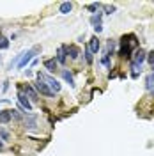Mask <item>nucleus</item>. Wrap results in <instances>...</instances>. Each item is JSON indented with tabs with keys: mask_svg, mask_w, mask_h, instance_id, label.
<instances>
[{
	"mask_svg": "<svg viewBox=\"0 0 154 156\" xmlns=\"http://www.w3.org/2000/svg\"><path fill=\"white\" fill-rule=\"evenodd\" d=\"M136 44H138V41H136V37L133 34L124 36L121 39V55L126 58H131V50L136 48Z\"/></svg>",
	"mask_w": 154,
	"mask_h": 156,
	"instance_id": "nucleus-1",
	"label": "nucleus"
},
{
	"mask_svg": "<svg viewBox=\"0 0 154 156\" xmlns=\"http://www.w3.org/2000/svg\"><path fill=\"white\" fill-rule=\"evenodd\" d=\"M34 85H36V89H37L43 96H48V98L55 96V92H53V90L48 87V83L44 82V78H43V73H41V71L36 75V83H34Z\"/></svg>",
	"mask_w": 154,
	"mask_h": 156,
	"instance_id": "nucleus-2",
	"label": "nucleus"
},
{
	"mask_svg": "<svg viewBox=\"0 0 154 156\" xmlns=\"http://www.w3.org/2000/svg\"><path fill=\"white\" fill-rule=\"evenodd\" d=\"M23 114H25V117H23L25 128L30 129V131H36L37 129V115L36 114H29V112H23Z\"/></svg>",
	"mask_w": 154,
	"mask_h": 156,
	"instance_id": "nucleus-3",
	"label": "nucleus"
},
{
	"mask_svg": "<svg viewBox=\"0 0 154 156\" xmlns=\"http://www.w3.org/2000/svg\"><path fill=\"white\" fill-rule=\"evenodd\" d=\"M43 78H44V82L48 83V87L53 90V92H58L60 90V83H58V80H55L53 76H50V75H44L43 73Z\"/></svg>",
	"mask_w": 154,
	"mask_h": 156,
	"instance_id": "nucleus-4",
	"label": "nucleus"
},
{
	"mask_svg": "<svg viewBox=\"0 0 154 156\" xmlns=\"http://www.w3.org/2000/svg\"><path fill=\"white\" fill-rule=\"evenodd\" d=\"M18 101H19V105L23 107L25 112H32V103H30V99L23 92H18Z\"/></svg>",
	"mask_w": 154,
	"mask_h": 156,
	"instance_id": "nucleus-5",
	"label": "nucleus"
},
{
	"mask_svg": "<svg viewBox=\"0 0 154 156\" xmlns=\"http://www.w3.org/2000/svg\"><path fill=\"white\" fill-rule=\"evenodd\" d=\"M66 60H68V46H58V50H57V62L66 64Z\"/></svg>",
	"mask_w": 154,
	"mask_h": 156,
	"instance_id": "nucleus-6",
	"label": "nucleus"
},
{
	"mask_svg": "<svg viewBox=\"0 0 154 156\" xmlns=\"http://www.w3.org/2000/svg\"><path fill=\"white\" fill-rule=\"evenodd\" d=\"M99 48H101V44H99V39L94 36V37H90V41H89V50L92 51V53H97L99 51Z\"/></svg>",
	"mask_w": 154,
	"mask_h": 156,
	"instance_id": "nucleus-7",
	"label": "nucleus"
},
{
	"mask_svg": "<svg viewBox=\"0 0 154 156\" xmlns=\"http://www.w3.org/2000/svg\"><path fill=\"white\" fill-rule=\"evenodd\" d=\"M23 90H25V94H27L30 99H34V101L37 99V92H36V89L32 87V85H29V83H27V85L23 87Z\"/></svg>",
	"mask_w": 154,
	"mask_h": 156,
	"instance_id": "nucleus-8",
	"label": "nucleus"
},
{
	"mask_svg": "<svg viewBox=\"0 0 154 156\" xmlns=\"http://www.w3.org/2000/svg\"><path fill=\"white\" fill-rule=\"evenodd\" d=\"M58 66V62H57V58L53 57V58H48V60H44V68L48 69V71H55Z\"/></svg>",
	"mask_w": 154,
	"mask_h": 156,
	"instance_id": "nucleus-9",
	"label": "nucleus"
},
{
	"mask_svg": "<svg viewBox=\"0 0 154 156\" xmlns=\"http://www.w3.org/2000/svg\"><path fill=\"white\" fill-rule=\"evenodd\" d=\"M12 115H11V110H2L0 112V124H5V122H9Z\"/></svg>",
	"mask_w": 154,
	"mask_h": 156,
	"instance_id": "nucleus-10",
	"label": "nucleus"
},
{
	"mask_svg": "<svg viewBox=\"0 0 154 156\" xmlns=\"http://www.w3.org/2000/svg\"><path fill=\"white\" fill-rule=\"evenodd\" d=\"M145 89H147V90H152L154 89V71L149 73L147 78H145Z\"/></svg>",
	"mask_w": 154,
	"mask_h": 156,
	"instance_id": "nucleus-11",
	"label": "nucleus"
},
{
	"mask_svg": "<svg viewBox=\"0 0 154 156\" xmlns=\"http://www.w3.org/2000/svg\"><path fill=\"white\" fill-rule=\"evenodd\" d=\"M71 9H73V4H71V2H62L60 7H58V11H60L62 14H69Z\"/></svg>",
	"mask_w": 154,
	"mask_h": 156,
	"instance_id": "nucleus-12",
	"label": "nucleus"
},
{
	"mask_svg": "<svg viewBox=\"0 0 154 156\" xmlns=\"http://www.w3.org/2000/svg\"><path fill=\"white\" fill-rule=\"evenodd\" d=\"M62 78H64V80L68 82V83L71 85V87H75V78H73V75L69 73L68 69H64V71H62Z\"/></svg>",
	"mask_w": 154,
	"mask_h": 156,
	"instance_id": "nucleus-13",
	"label": "nucleus"
},
{
	"mask_svg": "<svg viewBox=\"0 0 154 156\" xmlns=\"http://www.w3.org/2000/svg\"><path fill=\"white\" fill-rule=\"evenodd\" d=\"M68 55L71 58H78V55H80V50H78V46H75V44L68 46Z\"/></svg>",
	"mask_w": 154,
	"mask_h": 156,
	"instance_id": "nucleus-14",
	"label": "nucleus"
},
{
	"mask_svg": "<svg viewBox=\"0 0 154 156\" xmlns=\"http://www.w3.org/2000/svg\"><path fill=\"white\" fill-rule=\"evenodd\" d=\"M114 51H115V41H112V39H110V41H108V44H106V55H108V57H110V55H114Z\"/></svg>",
	"mask_w": 154,
	"mask_h": 156,
	"instance_id": "nucleus-15",
	"label": "nucleus"
},
{
	"mask_svg": "<svg viewBox=\"0 0 154 156\" xmlns=\"http://www.w3.org/2000/svg\"><path fill=\"white\" fill-rule=\"evenodd\" d=\"M101 18H103V14L101 12H97V14H92V18H90V23L97 27V25H101Z\"/></svg>",
	"mask_w": 154,
	"mask_h": 156,
	"instance_id": "nucleus-16",
	"label": "nucleus"
},
{
	"mask_svg": "<svg viewBox=\"0 0 154 156\" xmlns=\"http://www.w3.org/2000/svg\"><path fill=\"white\" fill-rule=\"evenodd\" d=\"M85 60H87V64H92V60H94V57H92V51L89 50V46H87V50H85Z\"/></svg>",
	"mask_w": 154,
	"mask_h": 156,
	"instance_id": "nucleus-17",
	"label": "nucleus"
},
{
	"mask_svg": "<svg viewBox=\"0 0 154 156\" xmlns=\"http://www.w3.org/2000/svg\"><path fill=\"white\" fill-rule=\"evenodd\" d=\"M5 48H9V41L5 37H0V50H5Z\"/></svg>",
	"mask_w": 154,
	"mask_h": 156,
	"instance_id": "nucleus-18",
	"label": "nucleus"
},
{
	"mask_svg": "<svg viewBox=\"0 0 154 156\" xmlns=\"http://www.w3.org/2000/svg\"><path fill=\"white\" fill-rule=\"evenodd\" d=\"M99 5H101V4H89V5H87V11L94 12V11H97V9H99Z\"/></svg>",
	"mask_w": 154,
	"mask_h": 156,
	"instance_id": "nucleus-19",
	"label": "nucleus"
},
{
	"mask_svg": "<svg viewBox=\"0 0 154 156\" xmlns=\"http://www.w3.org/2000/svg\"><path fill=\"white\" fill-rule=\"evenodd\" d=\"M0 138H2V140H9V133H7L5 129H2V128H0Z\"/></svg>",
	"mask_w": 154,
	"mask_h": 156,
	"instance_id": "nucleus-20",
	"label": "nucleus"
},
{
	"mask_svg": "<svg viewBox=\"0 0 154 156\" xmlns=\"http://www.w3.org/2000/svg\"><path fill=\"white\" fill-rule=\"evenodd\" d=\"M115 11V5H105V14H112Z\"/></svg>",
	"mask_w": 154,
	"mask_h": 156,
	"instance_id": "nucleus-21",
	"label": "nucleus"
},
{
	"mask_svg": "<svg viewBox=\"0 0 154 156\" xmlns=\"http://www.w3.org/2000/svg\"><path fill=\"white\" fill-rule=\"evenodd\" d=\"M11 115L14 117L16 121H21V115H19V112H18V110H11Z\"/></svg>",
	"mask_w": 154,
	"mask_h": 156,
	"instance_id": "nucleus-22",
	"label": "nucleus"
},
{
	"mask_svg": "<svg viewBox=\"0 0 154 156\" xmlns=\"http://www.w3.org/2000/svg\"><path fill=\"white\" fill-rule=\"evenodd\" d=\"M103 64H105V68H110V57H108V55H103Z\"/></svg>",
	"mask_w": 154,
	"mask_h": 156,
	"instance_id": "nucleus-23",
	"label": "nucleus"
},
{
	"mask_svg": "<svg viewBox=\"0 0 154 156\" xmlns=\"http://www.w3.org/2000/svg\"><path fill=\"white\" fill-rule=\"evenodd\" d=\"M147 60H149V64L154 68V51H151V53L147 55Z\"/></svg>",
	"mask_w": 154,
	"mask_h": 156,
	"instance_id": "nucleus-24",
	"label": "nucleus"
},
{
	"mask_svg": "<svg viewBox=\"0 0 154 156\" xmlns=\"http://www.w3.org/2000/svg\"><path fill=\"white\" fill-rule=\"evenodd\" d=\"M94 30H96V34H99V32L103 30V27H101V25H97V27H94Z\"/></svg>",
	"mask_w": 154,
	"mask_h": 156,
	"instance_id": "nucleus-25",
	"label": "nucleus"
},
{
	"mask_svg": "<svg viewBox=\"0 0 154 156\" xmlns=\"http://www.w3.org/2000/svg\"><path fill=\"white\" fill-rule=\"evenodd\" d=\"M4 149V142H2V138H0V151Z\"/></svg>",
	"mask_w": 154,
	"mask_h": 156,
	"instance_id": "nucleus-26",
	"label": "nucleus"
},
{
	"mask_svg": "<svg viewBox=\"0 0 154 156\" xmlns=\"http://www.w3.org/2000/svg\"><path fill=\"white\" fill-rule=\"evenodd\" d=\"M0 62H2V57H0Z\"/></svg>",
	"mask_w": 154,
	"mask_h": 156,
	"instance_id": "nucleus-27",
	"label": "nucleus"
}]
</instances>
